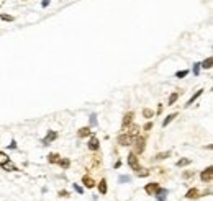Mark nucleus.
Instances as JSON below:
<instances>
[{
    "label": "nucleus",
    "instance_id": "24",
    "mask_svg": "<svg viewBox=\"0 0 213 201\" xmlns=\"http://www.w3.org/2000/svg\"><path fill=\"white\" fill-rule=\"evenodd\" d=\"M2 167H3V168H5L7 172H17V170H18V168L15 167V165H12L10 162H7L5 165H2Z\"/></svg>",
    "mask_w": 213,
    "mask_h": 201
},
{
    "label": "nucleus",
    "instance_id": "12",
    "mask_svg": "<svg viewBox=\"0 0 213 201\" xmlns=\"http://www.w3.org/2000/svg\"><path fill=\"white\" fill-rule=\"evenodd\" d=\"M185 198L187 199H197V198H200V191H198L197 188H190L185 193Z\"/></svg>",
    "mask_w": 213,
    "mask_h": 201
},
{
    "label": "nucleus",
    "instance_id": "19",
    "mask_svg": "<svg viewBox=\"0 0 213 201\" xmlns=\"http://www.w3.org/2000/svg\"><path fill=\"white\" fill-rule=\"evenodd\" d=\"M57 165H59L61 168H69L71 167V160L69 159H62V157H61V159L57 160Z\"/></svg>",
    "mask_w": 213,
    "mask_h": 201
},
{
    "label": "nucleus",
    "instance_id": "20",
    "mask_svg": "<svg viewBox=\"0 0 213 201\" xmlns=\"http://www.w3.org/2000/svg\"><path fill=\"white\" fill-rule=\"evenodd\" d=\"M211 64H213V59H211V57H207V59H205V61L200 64V67L208 70V69H211Z\"/></svg>",
    "mask_w": 213,
    "mask_h": 201
},
{
    "label": "nucleus",
    "instance_id": "36",
    "mask_svg": "<svg viewBox=\"0 0 213 201\" xmlns=\"http://www.w3.org/2000/svg\"><path fill=\"white\" fill-rule=\"evenodd\" d=\"M143 129H144V131H151V129H152V123H151V121H148V123L144 124Z\"/></svg>",
    "mask_w": 213,
    "mask_h": 201
},
{
    "label": "nucleus",
    "instance_id": "3",
    "mask_svg": "<svg viewBox=\"0 0 213 201\" xmlns=\"http://www.w3.org/2000/svg\"><path fill=\"white\" fill-rule=\"evenodd\" d=\"M116 142H118L121 147H128V146L133 144V138H130L126 133H121V134L118 136V139H116Z\"/></svg>",
    "mask_w": 213,
    "mask_h": 201
},
{
    "label": "nucleus",
    "instance_id": "7",
    "mask_svg": "<svg viewBox=\"0 0 213 201\" xmlns=\"http://www.w3.org/2000/svg\"><path fill=\"white\" fill-rule=\"evenodd\" d=\"M157 188H159V183H156V182H152V183H148L144 186V191L148 193L149 196H154V193L157 191Z\"/></svg>",
    "mask_w": 213,
    "mask_h": 201
},
{
    "label": "nucleus",
    "instance_id": "11",
    "mask_svg": "<svg viewBox=\"0 0 213 201\" xmlns=\"http://www.w3.org/2000/svg\"><path fill=\"white\" fill-rule=\"evenodd\" d=\"M82 183H84V186H85V188H93V186H95V182H93V178L92 177H89V175H84L82 177Z\"/></svg>",
    "mask_w": 213,
    "mask_h": 201
},
{
    "label": "nucleus",
    "instance_id": "17",
    "mask_svg": "<svg viewBox=\"0 0 213 201\" xmlns=\"http://www.w3.org/2000/svg\"><path fill=\"white\" fill-rule=\"evenodd\" d=\"M99 186V191H100V195H107V191H108V186H107V180L105 178H102L100 183L97 185Z\"/></svg>",
    "mask_w": 213,
    "mask_h": 201
},
{
    "label": "nucleus",
    "instance_id": "28",
    "mask_svg": "<svg viewBox=\"0 0 213 201\" xmlns=\"http://www.w3.org/2000/svg\"><path fill=\"white\" fill-rule=\"evenodd\" d=\"M0 18H2L3 21H13V20H15L12 15H7V13H0Z\"/></svg>",
    "mask_w": 213,
    "mask_h": 201
},
{
    "label": "nucleus",
    "instance_id": "35",
    "mask_svg": "<svg viewBox=\"0 0 213 201\" xmlns=\"http://www.w3.org/2000/svg\"><path fill=\"white\" fill-rule=\"evenodd\" d=\"M57 195H59L61 198H67V196H69V191H66V190H61L59 193H57Z\"/></svg>",
    "mask_w": 213,
    "mask_h": 201
},
{
    "label": "nucleus",
    "instance_id": "26",
    "mask_svg": "<svg viewBox=\"0 0 213 201\" xmlns=\"http://www.w3.org/2000/svg\"><path fill=\"white\" fill-rule=\"evenodd\" d=\"M152 114H154V113H152V110H149V108H144V110H143V116H144L146 119H151Z\"/></svg>",
    "mask_w": 213,
    "mask_h": 201
},
{
    "label": "nucleus",
    "instance_id": "29",
    "mask_svg": "<svg viewBox=\"0 0 213 201\" xmlns=\"http://www.w3.org/2000/svg\"><path fill=\"white\" fill-rule=\"evenodd\" d=\"M102 165V159L99 155H93V167H100Z\"/></svg>",
    "mask_w": 213,
    "mask_h": 201
},
{
    "label": "nucleus",
    "instance_id": "37",
    "mask_svg": "<svg viewBox=\"0 0 213 201\" xmlns=\"http://www.w3.org/2000/svg\"><path fill=\"white\" fill-rule=\"evenodd\" d=\"M10 149H17V142H15V141H12V144H10Z\"/></svg>",
    "mask_w": 213,
    "mask_h": 201
},
{
    "label": "nucleus",
    "instance_id": "23",
    "mask_svg": "<svg viewBox=\"0 0 213 201\" xmlns=\"http://www.w3.org/2000/svg\"><path fill=\"white\" fill-rule=\"evenodd\" d=\"M7 162H10L8 155H7L5 152H2V150H0V167H2V165H5Z\"/></svg>",
    "mask_w": 213,
    "mask_h": 201
},
{
    "label": "nucleus",
    "instance_id": "10",
    "mask_svg": "<svg viewBox=\"0 0 213 201\" xmlns=\"http://www.w3.org/2000/svg\"><path fill=\"white\" fill-rule=\"evenodd\" d=\"M133 118H135V113H133V111H128L126 114H125V116H123V123H121V124H123V129L133 123Z\"/></svg>",
    "mask_w": 213,
    "mask_h": 201
},
{
    "label": "nucleus",
    "instance_id": "5",
    "mask_svg": "<svg viewBox=\"0 0 213 201\" xmlns=\"http://www.w3.org/2000/svg\"><path fill=\"white\" fill-rule=\"evenodd\" d=\"M87 147H89L90 150H93V152H97V150L100 149V141H99L97 136L90 134V139H89V142H87Z\"/></svg>",
    "mask_w": 213,
    "mask_h": 201
},
{
    "label": "nucleus",
    "instance_id": "30",
    "mask_svg": "<svg viewBox=\"0 0 213 201\" xmlns=\"http://www.w3.org/2000/svg\"><path fill=\"white\" fill-rule=\"evenodd\" d=\"M187 75H189V70H180V72L175 74V77H177V78H184V77H187Z\"/></svg>",
    "mask_w": 213,
    "mask_h": 201
},
{
    "label": "nucleus",
    "instance_id": "2",
    "mask_svg": "<svg viewBox=\"0 0 213 201\" xmlns=\"http://www.w3.org/2000/svg\"><path fill=\"white\" fill-rule=\"evenodd\" d=\"M128 165H130V167L133 168L135 172L141 168V165H139V157H138V154H135V152H130V154H128Z\"/></svg>",
    "mask_w": 213,
    "mask_h": 201
},
{
    "label": "nucleus",
    "instance_id": "4",
    "mask_svg": "<svg viewBox=\"0 0 213 201\" xmlns=\"http://www.w3.org/2000/svg\"><path fill=\"white\" fill-rule=\"evenodd\" d=\"M200 178H202V182H205V183H210L211 180H213V167L210 165V167H207L202 173H200Z\"/></svg>",
    "mask_w": 213,
    "mask_h": 201
},
{
    "label": "nucleus",
    "instance_id": "9",
    "mask_svg": "<svg viewBox=\"0 0 213 201\" xmlns=\"http://www.w3.org/2000/svg\"><path fill=\"white\" fill-rule=\"evenodd\" d=\"M126 134L130 136V138H135V136H138V134H139V126L131 123L130 126H126Z\"/></svg>",
    "mask_w": 213,
    "mask_h": 201
},
{
    "label": "nucleus",
    "instance_id": "8",
    "mask_svg": "<svg viewBox=\"0 0 213 201\" xmlns=\"http://www.w3.org/2000/svg\"><path fill=\"white\" fill-rule=\"evenodd\" d=\"M167 195H169V190H166V188H157V191L154 193V196H156V199L157 201H166V198H167Z\"/></svg>",
    "mask_w": 213,
    "mask_h": 201
},
{
    "label": "nucleus",
    "instance_id": "31",
    "mask_svg": "<svg viewBox=\"0 0 213 201\" xmlns=\"http://www.w3.org/2000/svg\"><path fill=\"white\" fill-rule=\"evenodd\" d=\"M182 177H184V178H192V177H194V170H187V172H184Z\"/></svg>",
    "mask_w": 213,
    "mask_h": 201
},
{
    "label": "nucleus",
    "instance_id": "32",
    "mask_svg": "<svg viewBox=\"0 0 213 201\" xmlns=\"http://www.w3.org/2000/svg\"><path fill=\"white\" fill-rule=\"evenodd\" d=\"M72 186H74V190L79 193V195H82V193H84V188H82V186H79L77 183H72Z\"/></svg>",
    "mask_w": 213,
    "mask_h": 201
},
{
    "label": "nucleus",
    "instance_id": "22",
    "mask_svg": "<svg viewBox=\"0 0 213 201\" xmlns=\"http://www.w3.org/2000/svg\"><path fill=\"white\" fill-rule=\"evenodd\" d=\"M169 155H171V152H169V150H167V152H159L156 157H154V160H166Z\"/></svg>",
    "mask_w": 213,
    "mask_h": 201
},
{
    "label": "nucleus",
    "instance_id": "27",
    "mask_svg": "<svg viewBox=\"0 0 213 201\" xmlns=\"http://www.w3.org/2000/svg\"><path fill=\"white\" fill-rule=\"evenodd\" d=\"M190 163V159H180V160H177V167H185V165H189Z\"/></svg>",
    "mask_w": 213,
    "mask_h": 201
},
{
    "label": "nucleus",
    "instance_id": "18",
    "mask_svg": "<svg viewBox=\"0 0 213 201\" xmlns=\"http://www.w3.org/2000/svg\"><path fill=\"white\" fill-rule=\"evenodd\" d=\"M61 159V155L57 154V152H51L49 155H48V162L49 163H57V160Z\"/></svg>",
    "mask_w": 213,
    "mask_h": 201
},
{
    "label": "nucleus",
    "instance_id": "34",
    "mask_svg": "<svg viewBox=\"0 0 213 201\" xmlns=\"http://www.w3.org/2000/svg\"><path fill=\"white\" fill-rule=\"evenodd\" d=\"M90 124H92V126L97 124V116H95V113H92V114H90Z\"/></svg>",
    "mask_w": 213,
    "mask_h": 201
},
{
    "label": "nucleus",
    "instance_id": "15",
    "mask_svg": "<svg viewBox=\"0 0 213 201\" xmlns=\"http://www.w3.org/2000/svg\"><path fill=\"white\" fill-rule=\"evenodd\" d=\"M180 90L179 92H174V93H171V97H169V100H167V106H172L175 102H177V100H179V97H180Z\"/></svg>",
    "mask_w": 213,
    "mask_h": 201
},
{
    "label": "nucleus",
    "instance_id": "38",
    "mask_svg": "<svg viewBox=\"0 0 213 201\" xmlns=\"http://www.w3.org/2000/svg\"><path fill=\"white\" fill-rule=\"evenodd\" d=\"M41 5H43V7H48V5H49V0H43Z\"/></svg>",
    "mask_w": 213,
    "mask_h": 201
},
{
    "label": "nucleus",
    "instance_id": "14",
    "mask_svg": "<svg viewBox=\"0 0 213 201\" xmlns=\"http://www.w3.org/2000/svg\"><path fill=\"white\" fill-rule=\"evenodd\" d=\"M92 134V131H90V128L89 126H84V128H80L79 131H77V136L80 139H84V138H87V136H90Z\"/></svg>",
    "mask_w": 213,
    "mask_h": 201
},
{
    "label": "nucleus",
    "instance_id": "21",
    "mask_svg": "<svg viewBox=\"0 0 213 201\" xmlns=\"http://www.w3.org/2000/svg\"><path fill=\"white\" fill-rule=\"evenodd\" d=\"M149 175V170L148 168H139V170H136V177H139V178H143V177H148Z\"/></svg>",
    "mask_w": 213,
    "mask_h": 201
},
{
    "label": "nucleus",
    "instance_id": "25",
    "mask_svg": "<svg viewBox=\"0 0 213 201\" xmlns=\"http://www.w3.org/2000/svg\"><path fill=\"white\" fill-rule=\"evenodd\" d=\"M130 182H131L130 175H120L118 177V183H130Z\"/></svg>",
    "mask_w": 213,
    "mask_h": 201
},
{
    "label": "nucleus",
    "instance_id": "16",
    "mask_svg": "<svg viewBox=\"0 0 213 201\" xmlns=\"http://www.w3.org/2000/svg\"><path fill=\"white\" fill-rule=\"evenodd\" d=\"M203 92H205L203 88H200V90H197V92L194 93V95H192V97H190V98H189V102L185 103V106H192V103L195 102V100H197L198 97H200V95H202V93H203Z\"/></svg>",
    "mask_w": 213,
    "mask_h": 201
},
{
    "label": "nucleus",
    "instance_id": "13",
    "mask_svg": "<svg viewBox=\"0 0 213 201\" xmlns=\"http://www.w3.org/2000/svg\"><path fill=\"white\" fill-rule=\"evenodd\" d=\"M177 116H179V113H171V114H167V116L162 119V128L169 126V124H171V123H172V121H174L175 118H177Z\"/></svg>",
    "mask_w": 213,
    "mask_h": 201
},
{
    "label": "nucleus",
    "instance_id": "6",
    "mask_svg": "<svg viewBox=\"0 0 213 201\" xmlns=\"http://www.w3.org/2000/svg\"><path fill=\"white\" fill-rule=\"evenodd\" d=\"M56 139H57V133H56V131H48V134L45 136V139H43L41 142H43L45 146H49L51 142L56 141Z\"/></svg>",
    "mask_w": 213,
    "mask_h": 201
},
{
    "label": "nucleus",
    "instance_id": "33",
    "mask_svg": "<svg viewBox=\"0 0 213 201\" xmlns=\"http://www.w3.org/2000/svg\"><path fill=\"white\" fill-rule=\"evenodd\" d=\"M198 74H200V64H194V75H198Z\"/></svg>",
    "mask_w": 213,
    "mask_h": 201
},
{
    "label": "nucleus",
    "instance_id": "1",
    "mask_svg": "<svg viewBox=\"0 0 213 201\" xmlns=\"http://www.w3.org/2000/svg\"><path fill=\"white\" fill-rule=\"evenodd\" d=\"M133 144H135V154H143L146 149V138L144 136H139V134L135 136Z\"/></svg>",
    "mask_w": 213,
    "mask_h": 201
}]
</instances>
